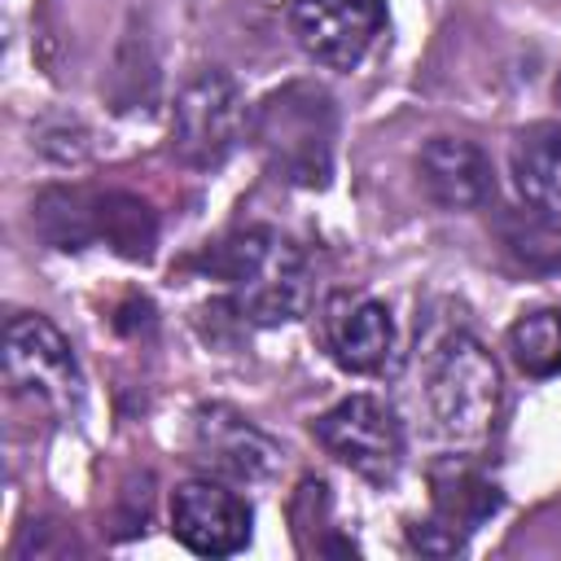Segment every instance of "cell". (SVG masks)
<instances>
[{"mask_svg": "<svg viewBox=\"0 0 561 561\" xmlns=\"http://www.w3.org/2000/svg\"><path fill=\"white\" fill-rule=\"evenodd\" d=\"M250 136L267 167L302 188H324L333 175L337 110L333 96L316 83H285L267 92L250 114Z\"/></svg>", "mask_w": 561, "mask_h": 561, "instance_id": "6da1fadb", "label": "cell"}, {"mask_svg": "<svg viewBox=\"0 0 561 561\" xmlns=\"http://www.w3.org/2000/svg\"><path fill=\"white\" fill-rule=\"evenodd\" d=\"M210 272L228 280L232 307L250 324H285L307 311V298H311L307 259L276 228H245L228 237L215 250Z\"/></svg>", "mask_w": 561, "mask_h": 561, "instance_id": "7a4b0ae2", "label": "cell"}, {"mask_svg": "<svg viewBox=\"0 0 561 561\" xmlns=\"http://www.w3.org/2000/svg\"><path fill=\"white\" fill-rule=\"evenodd\" d=\"M500 364L478 337H447L430 368V412L438 434L447 443H482L500 416Z\"/></svg>", "mask_w": 561, "mask_h": 561, "instance_id": "3957f363", "label": "cell"}, {"mask_svg": "<svg viewBox=\"0 0 561 561\" xmlns=\"http://www.w3.org/2000/svg\"><path fill=\"white\" fill-rule=\"evenodd\" d=\"M250 131L245 101L224 70H197L171 110V149L193 171H215Z\"/></svg>", "mask_w": 561, "mask_h": 561, "instance_id": "277c9868", "label": "cell"}, {"mask_svg": "<svg viewBox=\"0 0 561 561\" xmlns=\"http://www.w3.org/2000/svg\"><path fill=\"white\" fill-rule=\"evenodd\" d=\"M4 377L13 394L48 412H75L83 394V377L75 364L70 342L44 316H13L4 329Z\"/></svg>", "mask_w": 561, "mask_h": 561, "instance_id": "5b68a950", "label": "cell"}, {"mask_svg": "<svg viewBox=\"0 0 561 561\" xmlns=\"http://www.w3.org/2000/svg\"><path fill=\"white\" fill-rule=\"evenodd\" d=\"M316 438L337 465H346L351 473L377 486H386L403 465V425L373 394H351L333 403L316 421Z\"/></svg>", "mask_w": 561, "mask_h": 561, "instance_id": "8992f818", "label": "cell"}, {"mask_svg": "<svg viewBox=\"0 0 561 561\" xmlns=\"http://www.w3.org/2000/svg\"><path fill=\"white\" fill-rule=\"evenodd\" d=\"M289 26L307 57L329 70H355L386 31L381 0H294Z\"/></svg>", "mask_w": 561, "mask_h": 561, "instance_id": "52a82bcc", "label": "cell"}, {"mask_svg": "<svg viewBox=\"0 0 561 561\" xmlns=\"http://www.w3.org/2000/svg\"><path fill=\"white\" fill-rule=\"evenodd\" d=\"M193 451L197 460L232 482H267L280 469V447L263 434L245 412L228 403H206L193 416Z\"/></svg>", "mask_w": 561, "mask_h": 561, "instance_id": "ba28073f", "label": "cell"}, {"mask_svg": "<svg viewBox=\"0 0 561 561\" xmlns=\"http://www.w3.org/2000/svg\"><path fill=\"white\" fill-rule=\"evenodd\" d=\"M171 530L197 557H232L250 543V504L224 482H184L171 500Z\"/></svg>", "mask_w": 561, "mask_h": 561, "instance_id": "9c48e42d", "label": "cell"}, {"mask_svg": "<svg viewBox=\"0 0 561 561\" xmlns=\"http://www.w3.org/2000/svg\"><path fill=\"white\" fill-rule=\"evenodd\" d=\"M421 184L425 193L443 206V210H478L491 202L495 193V175H491V158L460 136H434L421 158H416Z\"/></svg>", "mask_w": 561, "mask_h": 561, "instance_id": "30bf717a", "label": "cell"}, {"mask_svg": "<svg viewBox=\"0 0 561 561\" xmlns=\"http://www.w3.org/2000/svg\"><path fill=\"white\" fill-rule=\"evenodd\" d=\"M324 337L333 359L351 373H381L394 359V320L377 298H333Z\"/></svg>", "mask_w": 561, "mask_h": 561, "instance_id": "8fae6325", "label": "cell"}, {"mask_svg": "<svg viewBox=\"0 0 561 561\" xmlns=\"http://www.w3.org/2000/svg\"><path fill=\"white\" fill-rule=\"evenodd\" d=\"M500 508V491L495 482H486L473 465H460V460H447L434 469V522L425 530H416V543L443 535V548L456 552L465 543V535Z\"/></svg>", "mask_w": 561, "mask_h": 561, "instance_id": "7c38bea8", "label": "cell"}, {"mask_svg": "<svg viewBox=\"0 0 561 561\" xmlns=\"http://www.w3.org/2000/svg\"><path fill=\"white\" fill-rule=\"evenodd\" d=\"M513 184L530 210L561 219V123H535L513 140Z\"/></svg>", "mask_w": 561, "mask_h": 561, "instance_id": "4fadbf2b", "label": "cell"}, {"mask_svg": "<svg viewBox=\"0 0 561 561\" xmlns=\"http://www.w3.org/2000/svg\"><path fill=\"white\" fill-rule=\"evenodd\" d=\"M508 351H513V364L530 377L561 373V302L526 311L508 329Z\"/></svg>", "mask_w": 561, "mask_h": 561, "instance_id": "5bb4252c", "label": "cell"}, {"mask_svg": "<svg viewBox=\"0 0 561 561\" xmlns=\"http://www.w3.org/2000/svg\"><path fill=\"white\" fill-rule=\"evenodd\" d=\"M92 219H96V237H105L114 250L131 254V259H145L149 245H153V215L140 197H127V193H105V197H92Z\"/></svg>", "mask_w": 561, "mask_h": 561, "instance_id": "9a60e30c", "label": "cell"}, {"mask_svg": "<svg viewBox=\"0 0 561 561\" xmlns=\"http://www.w3.org/2000/svg\"><path fill=\"white\" fill-rule=\"evenodd\" d=\"M508 250H513L522 263L557 267V263H561V232H552V228L539 224V219L513 224V228H508Z\"/></svg>", "mask_w": 561, "mask_h": 561, "instance_id": "2e32d148", "label": "cell"}, {"mask_svg": "<svg viewBox=\"0 0 561 561\" xmlns=\"http://www.w3.org/2000/svg\"><path fill=\"white\" fill-rule=\"evenodd\" d=\"M557 105H561V79H557Z\"/></svg>", "mask_w": 561, "mask_h": 561, "instance_id": "e0dca14e", "label": "cell"}]
</instances>
